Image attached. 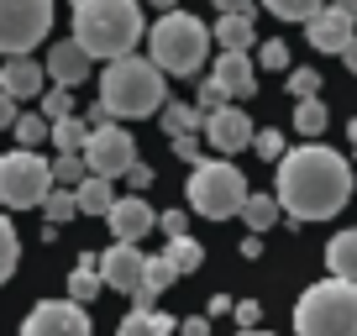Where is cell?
<instances>
[{
	"label": "cell",
	"mask_w": 357,
	"mask_h": 336,
	"mask_svg": "<svg viewBox=\"0 0 357 336\" xmlns=\"http://www.w3.org/2000/svg\"><path fill=\"white\" fill-rule=\"evenodd\" d=\"M231 315H236V326H242V331H257V321H263L257 300H242V305H231Z\"/></svg>",
	"instance_id": "39"
},
{
	"label": "cell",
	"mask_w": 357,
	"mask_h": 336,
	"mask_svg": "<svg viewBox=\"0 0 357 336\" xmlns=\"http://www.w3.org/2000/svg\"><path fill=\"white\" fill-rule=\"evenodd\" d=\"M331 6H336V11H347V16L357 22V0H331Z\"/></svg>",
	"instance_id": "47"
},
{
	"label": "cell",
	"mask_w": 357,
	"mask_h": 336,
	"mask_svg": "<svg viewBox=\"0 0 357 336\" xmlns=\"http://www.w3.org/2000/svg\"><path fill=\"white\" fill-rule=\"evenodd\" d=\"M100 279H105V289L137 294V289H142V279H147V252H142V247H132V242H111L100 252Z\"/></svg>",
	"instance_id": "11"
},
{
	"label": "cell",
	"mask_w": 357,
	"mask_h": 336,
	"mask_svg": "<svg viewBox=\"0 0 357 336\" xmlns=\"http://www.w3.org/2000/svg\"><path fill=\"white\" fill-rule=\"evenodd\" d=\"M215 32H205V22H195L190 11H168L158 16V26L147 32V47H153V63L163 74H200L205 53H211Z\"/></svg>",
	"instance_id": "5"
},
{
	"label": "cell",
	"mask_w": 357,
	"mask_h": 336,
	"mask_svg": "<svg viewBox=\"0 0 357 336\" xmlns=\"http://www.w3.org/2000/svg\"><path fill=\"white\" fill-rule=\"evenodd\" d=\"M53 163L32 147H16V153L0 158V205H11V211H32L53 194Z\"/></svg>",
	"instance_id": "7"
},
{
	"label": "cell",
	"mask_w": 357,
	"mask_h": 336,
	"mask_svg": "<svg viewBox=\"0 0 357 336\" xmlns=\"http://www.w3.org/2000/svg\"><path fill=\"white\" fill-rule=\"evenodd\" d=\"M252 147H257V158H268L273 168L284 163V132H257V137H252Z\"/></svg>",
	"instance_id": "36"
},
{
	"label": "cell",
	"mask_w": 357,
	"mask_h": 336,
	"mask_svg": "<svg viewBox=\"0 0 357 336\" xmlns=\"http://www.w3.org/2000/svg\"><path fill=\"white\" fill-rule=\"evenodd\" d=\"M43 116L47 121H63V116H74V100H68V90H43Z\"/></svg>",
	"instance_id": "34"
},
{
	"label": "cell",
	"mask_w": 357,
	"mask_h": 336,
	"mask_svg": "<svg viewBox=\"0 0 357 336\" xmlns=\"http://www.w3.org/2000/svg\"><path fill=\"white\" fill-rule=\"evenodd\" d=\"M326 268H331V279L357 284V226H347L326 242Z\"/></svg>",
	"instance_id": "18"
},
{
	"label": "cell",
	"mask_w": 357,
	"mask_h": 336,
	"mask_svg": "<svg viewBox=\"0 0 357 336\" xmlns=\"http://www.w3.org/2000/svg\"><path fill=\"white\" fill-rule=\"evenodd\" d=\"M257 63H263V68H289V47H284V43H263V47H257Z\"/></svg>",
	"instance_id": "38"
},
{
	"label": "cell",
	"mask_w": 357,
	"mask_h": 336,
	"mask_svg": "<svg viewBox=\"0 0 357 336\" xmlns=\"http://www.w3.org/2000/svg\"><path fill=\"white\" fill-rule=\"evenodd\" d=\"M84 163L95 179H121V174H132L137 168V142L126 126H95L89 132V147H84Z\"/></svg>",
	"instance_id": "9"
},
{
	"label": "cell",
	"mask_w": 357,
	"mask_h": 336,
	"mask_svg": "<svg viewBox=\"0 0 357 336\" xmlns=\"http://www.w3.org/2000/svg\"><path fill=\"white\" fill-rule=\"evenodd\" d=\"M89 132H95V126H89L84 116H63V121H53L58 153H84V147H89Z\"/></svg>",
	"instance_id": "25"
},
{
	"label": "cell",
	"mask_w": 357,
	"mask_h": 336,
	"mask_svg": "<svg viewBox=\"0 0 357 336\" xmlns=\"http://www.w3.org/2000/svg\"><path fill=\"white\" fill-rule=\"evenodd\" d=\"M242 258H247V263L263 258V242H257V236H247V242H242Z\"/></svg>",
	"instance_id": "45"
},
{
	"label": "cell",
	"mask_w": 357,
	"mask_h": 336,
	"mask_svg": "<svg viewBox=\"0 0 357 336\" xmlns=\"http://www.w3.org/2000/svg\"><path fill=\"white\" fill-rule=\"evenodd\" d=\"M43 215H47V226H63V221H74V215H79V194L58 184V190L43 200Z\"/></svg>",
	"instance_id": "28"
},
{
	"label": "cell",
	"mask_w": 357,
	"mask_h": 336,
	"mask_svg": "<svg viewBox=\"0 0 357 336\" xmlns=\"http://www.w3.org/2000/svg\"><path fill=\"white\" fill-rule=\"evenodd\" d=\"M158 116H163V132H168V137H195V132H205V111H200V105H174V100H168Z\"/></svg>",
	"instance_id": "23"
},
{
	"label": "cell",
	"mask_w": 357,
	"mask_h": 336,
	"mask_svg": "<svg viewBox=\"0 0 357 336\" xmlns=\"http://www.w3.org/2000/svg\"><path fill=\"white\" fill-rule=\"evenodd\" d=\"M178 321L168 310H132L121 326H116V336H174Z\"/></svg>",
	"instance_id": "20"
},
{
	"label": "cell",
	"mask_w": 357,
	"mask_h": 336,
	"mask_svg": "<svg viewBox=\"0 0 357 336\" xmlns=\"http://www.w3.org/2000/svg\"><path fill=\"white\" fill-rule=\"evenodd\" d=\"M215 43H221V53H247V47L257 43L252 16H221V22H215Z\"/></svg>",
	"instance_id": "21"
},
{
	"label": "cell",
	"mask_w": 357,
	"mask_h": 336,
	"mask_svg": "<svg viewBox=\"0 0 357 336\" xmlns=\"http://www.w3.org/2000/svg\"><path fill=\"white\" fill-rule=\"evenodd\" d=\"M294 132H300V137H310V142H315V137H321L326 132V105L321 100H300V105H294Z\"/></svg>",
	"instance_id": "29"
},
{
	"label": "cell",
	"mask_w": 357,
	"mask_h": 336,
	"mask_svg": "<svg viewBox=\"0 0 357 336\" xmlns=\"http://www.w3.org/2000/svg\"><path fill=\"white\" fill-rule=\"evenodd\" d=\"M89 63H95V58H89L84 47L74 43V37L47 47V79H53L58 90H74V84H84V79H89Z\"/></svg>",
	"instance_id": "14"
},
{
	"label": "cell",
	"mask_w": 357,
	"mask_h": 336,
	"mask_svg": "<svg viewBox=\"0 0 357 336\" xmlns=\"http://www.w3.org/2000/svg\"><path fill=\"white\" fill-rule=\"evenodd\" d=\"M211 79L231 95V100H252V90H257V68H252L247 53H221L215 68H211Z\"/></svg>",
	"instance_id": "16"
},
{
	"label": "cell",
	"mask_w": 357,
	"mask_h": 336,
	"mask_svg": "<svg viewBox=\"0 0 357 336\" xmlns=\"http://www.w3.org/2000/svg\"><path fill=\"white\" fill-rule=\"evenodd\" d=\"M158 226H163L168 242H174V236H190V211H163V215H158Z\"/></svg>",
	"instance_id": "37"
},
{
	"label": "cell",
	"mask_w": 357,
	"mask_h": 336,
	"mask_svg": "<svg viewBox=\"0 0 357 336\" xmlns=\"http://www.w3.org/2000/svg\"><path fill=\"white\" fill-rule=\"evenodd\" d=\"M74 43L89 58H132L142 43V6L137 0H74Z\"/></svg>",
	"instance_id": "2"
},
{
	"label": "cell",
	"mask_w": 357,
	"mask_h": 336,
	"mask_svg": "<svg viewBox=\"0 0 357 336\" xmlns=\"http://www.w3.org/2000/svg\"><path fill=\"white\" fill-rule=\"evenodd\" d=\"M43 79H47V68L37 63L32 53H22V58H6V68H0V90L11 95V100H32V95H43Z\"/></svg>",
	"instance_id": "17"
},
{
	"label": "cell",
	"mask_w": 357,
	"mask_h": 336,
	"mask_svg": "<svg viewBox=\"0 0 357 336\" xmlns=\"http://www.w3.org/2000/svg\"><path fill=\"white\" fill-rule=\"evenodd\" d=\"M221 16H252V0H215Z\"/></svg>",
	"instance_id": "42"
},
{
	"label": "cell",
	"mask_w": 357,
	"mask_h": 336,
	"mask_svg": "<svg viewBox=\"0 0 357 336\" xmlns=\"http://www.w3.org/2000/svg\"><path fill=\"white\" fill-rule=\"evenodd\" d=\"M178 336H211V326H205V315H190V321H178Z\"/></svg>",
	"instance_id": "44"
},
{
	"label": "cell",
	"mask_w": 357,
	"mask_h": 336,
	"mask_svg": "<svg viewBox=\"0 0 357 336\" xmlns=\"http://www.w3.org/2000/svg\"><path fill=\"white\" fill-rule=\"evenodd\" d=\"M100 105L111 111V121H142V116H158L168 105V84L163 68L153 58H116L100 74Z\"/></svg>",
	"instance_id": "3"
},
{
	"label": "cell",
	"mask_w": 357,
	"mask_h": 336,
	"mask_svg": "<svg viewBox=\"0 0 357 336\" xmlns=\"http://www.w3.org/2000/svg\"><path fill=\"white\" fill-rule=\"evenodd\" d=\"M174 153L184 158V163H200V142H195V137H174Z\"/></svg>",
	"instance_id": "41"
},
{
	"label": "cell",
	"mask_w": 357,
	"mask_h": 336,
	"mask_svg": "<svg viewBox=\"0 0 357 336\" xmlns=\"http://www.w3.org/2000/svg\"><path fill=\"white\" fill-rule=\"evenodd\" d=\"M315 90H321V74H315V68H289V95L294 100H315Z\"/></svg>",
	"instance_id": "33"
},
{
	"label": "cell",
	"mask_w": 357,
	"mask_h": 336,
	"mask_svg": "<svg viewBox=\"0 0 357 336\" xmlns=\"http://www.w3.org/2000/svg\"><path fill=\"white\" fill-rule=\"evenodd\" d=\"M184 200H190V211L205 215V221H226V215H242L247 179L226 163V158H200L195 174H190V184H184Z\"/></svg>",
	"instance_id": "6"
},
{
	"label": "cell",
	"mask_w": 357,
	"mask_h": 336,
	"mask_svg": "<svg viewBox=\"0 0 357 336\" xmlns=\"http://www.w3.org/2000/svg\"><path fill=\"white\" fill-rule=\"evenodd\" d=\"M47 137H53V121H47L43 111H32V116H22V121H16V142H22V147H32V153L47 142Z\"/></svg>",
	"instance_id": "31"
},
{
	"label": "cell",
	"mask_w": 357,
	"mask_h": 336,
	"mask_svg": "<svg viewBox=\"0 0 357 336\" xmlns=\"http://www.w3.org/2000/svg\"><path fill=\"white\" fill-rule=\"evenodd\" d=\"M279 179V205L294 215V221H326V215L347 211L352 200V163L342 153L321 142H305L294 153H284V163L273 168Z\"/></svg>",
	"instance_id": "1"
},
{
	"label": "cell",
	"mask_w": 357,
	"mask_h": 336,
	"mask_svg": "<svg viewBox=\"0 0 357 336\" xmlns=\"http://www.w3.org/2000/svg\"><path fill=\"white\" fill-rule=\"evenodd\" d=\"M263 6H268L273 16H279V22H305V26H310L315 16H321L326 6H331V0H263Z\"/></svg>",
	"instance_id": "27"
},
{
	"label": "cell",
	"mask_w": 357,
	"mask_h": 336,
	"mask_svg": "<svg viewBox=\"0 0 357 336\" xmlns=\"http://www.w3.org/2000/svg\"><path fill=\"white\" fill-rule=\"evenodd\" d=\"M163 258L174 263V273H195V268L205 263V247L195 242V236H174V242L163 247Z\"/></svg>",
	"instance_id": "26"
},
{
	"label": "cell",
	"mask_w": 357,
	"mask_h": 336,
	"mask_svg": "<svg viewBox=\"0 0 357 336\" xmlns=\"http://www.w3.org/2000/svg\"><path fill=\"white\" fill-rule=\"evenodd\" d=\"M153 6H158V11H163V16H168V11H174V6H178V0H153Z\"/></svg>",
	"instance_id": "48"
},
{
	"label": "cell",
	"mask_w": 357,
	"mask_h": 336,
	"mask_svg": "<svg viewBox=\"0 0 357 336\" xmlns=\"http://www.w3.org/2000/svg\"><path fill=\"white\" fill-rule=\"evenodd\" d=\"M347 132H352V153H357V121H352V126H347Z\"/></svg>",
	"instance_id": "49"
},
{
	"label": "cell",
	"mask_w": 357,
	"mask_h": 336,
	"mask_svg": "<svg viewBox=\"0 0 357 336\" xmlns=\"http://www.w3.org/2000/svg\"><path fill=\"white\" fill-rule=\"evenodd\" d=\"M342 63H347V74H357V37L347 43V53H342Z\"/></svg>",
	"instance_id": "46"
},
{
	"label": "cell",
	"mask_w": 357,
	"mask_h": 336,
	"mask_svg": "<svg viewBox=\"0 0 357 336\" xmlns=\"http://www.w3.org/2000/svg\"><path fill=\"white\" fill-rule=\"evenodd\" d=\"M205 137H211V147L215 153H242L247 142H252V121H247V111H236V105H226V111H215V116H205Z\"/></svg>",
	"instance_id": "13"
},
{
	"label": "cell",
	"mask_w": 357,
	"mask_h": 336,
	"mask_svg": "<svg viewBox=\"0 0 357 336\" xmlns=\"http://www.w3.org/2000/svg\"><path fill=\"white\" fill-rule=\"evenodd\" d=\"M279 211H284V205H279V194H247V205H242L247 231H252V236H263L268 226L279 221Z\"/></svg>",
	"instance_id": "24"
},
{
	"label": "cell",
	"mask_w": 357,
	"mask_h": 336,
	"mask_svg": "<svg viewBox=\"0 0 357 336\" xmlns=\"http://www.w3.org/2000/svg\"><path fill=\"white\" fill-rule=\"evenodd\" d=\"M226 100H231V95L221 90V84H215V79H205L200 84V95H195V105H200L205 116H215V111H226Z\"/></svg>",
	"instance_id": "35"
},
{
	"label": "cell",
	"mask_w": 357,
	"mask_h": 336,
	"mask_svg": "<svg viewBox=\"0 0 357 336\" xmlns=\"http://www.w3.org/2000/svg\"><path fill=\"white\" fill-rule=\"evenodd\" d=\"M16 263H22V242H16V226L0 215V284L16 273Z\"/></svg>",
	"instance_id": "32"
},
{
	"label": "cell",
	"mask_w": 357,
	"mask_h": 336,
	"mask_svg": "<svg viewBox=\"0 0 357 336\" xmlns=\"http://www.w3.org/2000/svg\"><path fill=\"white\" fill-rule=\"evenodd\" d=\"M105 226H111L116 242H132V247H137V242L158 226V211L142 200V194H121V200H116V211L105 215Z\"/></svg>",
	"instance_id": "12"
},
{
	"label": "cell",
	"mask_w": 357,
	"mask_h": 336,
	"mask_svg": "<svg viewBox=\"0 0 357 336\" xmlns=\"http://www.w3.org/2000/svg\"><path fill=\"white\" fill-rule=\"evenodd\" d=\"M126 184H132V190H137V194H142V190H147V184H153V168H147V163H137V168H132V174H126Z\"/></svg>",
	"instance_id": "43"
},
{
	"label": "cell",
	"mask_w": 357,
	"mask_h": 336,
	"mask_svg": "<svg viewBox=\"0 0 357 336\" xmlns=\"http://www.w3.org/2000/svg\"><path fill=\"white\" fill-rule=\"evenodd\" d=\"M22 336H89V315L74 300H43L22 321Z\"/></svg>",
	"instance_id": "10"
},
{
	"label": "cell",
	"mask_w": 357,
	"mask_h": 336,
	"mask_svg": "<svg viewBox=\"0 0 357 336\" xmlns=\"http://www.w3.org/2000/svg\"><path fill=\"white\" fill-rule=\"evenodd\" d=\"M53 32V0H0V53L22 58Z\"/></svg>",
	"instance_id": "8"
},
{
	"label": "cell",
	"mask_w": 357,
	"mask_h": 336,
	"mask_svg": "<svg viewBox=\"0 0 357 336\" xmlns=\"http://www.w3.org/2000/svg\"><path fill=\"white\" fill-rule=\"evenodd\" d=\"M100 289H105V279H100V252H79V268L68 273V294H74V305H89Z\"/></svg>",
	"instance_id": "19"
},
{
	"label": "cell",
	"mask_w": 357,
	"mask_h": 336,
	"mask_svg": "<svg viewBox=\"0 0 357 336\" xmlns=\"http://www.w3.org/2000/svg\"><path fill=\"white\" fill-rule=\"evenodd\" d=\"M242 336H268V331H242Z\"/></svg>",
	"instance_id": "50"
},
{
	"label": "cell",
	"mask_w": 357,
	"mask_h": 336,
	"mask_svg": "<svg viewBox=\"0 0 357 336\" xmlns=\"http://www.w3.org/2000/svg\"><path fill=\"white\" fill-rule=\"evenodd\" d=\"M53 179L63 184V190H79V184L89 179V163H84V153H58V163H53Z\"/></svg>",
	"instance_id": "30"
},
{
	"label": "cell",
	"mask_w": 357,
	"mask_h": 336,
	"mask_svg": "<svg viewBox=\"0 0 357 336\" xmlns=\"http://www.w3.org/2000/svg\"><path fill=\"white\" fill-rule=\"evenodd\" d=\"M16 121H22V116H16V100H11L6 90H0V132H6V126L16 132Z\"/></svg>",
	"instance_id": "40"
},
{
	"label": "cell",
	"mask_w": 357,
	"mask_h": 336,
	"mask_svg": "<svg viewBox=\"0 0 357 336\" xmlns=\"http://www.w3.org/2000/svg\"><path fill=\"white\" fill-rule=\"evenodd\" d=\"M352 16H347V11H336V6H326V11L321 16H315V22L310 26H305V37H310V47H315V53H347V43H352Z\"/></svg>",
	"instance_id": "15"
},
{
	"label": "cell",
	"mask_w": 357,
	"mask_h": 336,
	"mask_svg": "<svg viewBox=\"0 0 357 336\" xmlns=\"http://www.w3.org/2000/svg\"><path fill=\"white\" fill-rule=\"evenodd\" d=\"M294 336H357V284L321 279L294 305Z\"/></svg>",
	"instance_id": "4"
},
{
	"label": "cell",
	"mask_w": 357,
	"mask_h": 336,
	"mask_svg": "<svg viewBox=\"0 0 357 336\" xmlns=\"http://www.w3.org/2000/svg\"><path fill=\"white\" fill-rule=\"evenodd\" d=\"M79 215H111L116 211V190H111V179H95L89 174L84 184H79Z\"/></svg>",
	"instance_id": "22"
}]
</instances>
